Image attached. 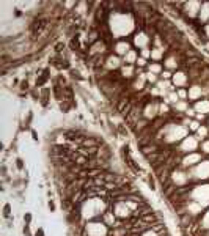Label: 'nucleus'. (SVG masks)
Listing matches in <instances>:
<instances>
[{
  "label": "nucleus",
  "instance_id": "obj_1",
  "mask_svg": "<svg viewBox=\"0 0 209 236\" xmlns=\"http://www.w3.org/2000/svg\"><path fill=\"white\" fill-rule=\"evenodd\" d=\"M200 10H201L200 2H187V3H183V8H181L183 14H186V17L189 20H193V17H198Z\"/></svg>",
  "mask_w": 209,
  "mask_h": 236
},
{
  "label": "nucleus",
  "instance_id": "obj_2",
  "mask_svg": "<svg viewBox=\"0 0 209 236\" xmlns=\"http://www.w3.org/2000/svg\"><path fill=\"white\" fill-rule=\"evenodd\" d=\"M87 236H107V227L101 222H90L85 228Z\"/></svg>",
  "mask_w": 209,
  "mask_h": 236
},
{
  "label": "nucleus",
  "instance_id": "obj_3",
  "mask_svg": "<svg viewBox=\"0 0 209 236\" xmlns=\"http://www.w3.org/2000/svg\"><path fill=\"white\" fill-rule=\"evenodd\" d=\"M193 198L195 202H198L201 206L209 203V184H203L198 189L193 191Z\"/></svg>",
  "mask_w": 209,
  "mask_h": 236
},
{
  "label": "nucleus",
  "instance_id": "obj_4",
  "mask_svg": "<svg viewBox=\"0 0 209 236\" xmlns=\"http://www.w3.org/2000/svg\"><path fill=\"white\" fill-rule=\"evenodd\" d=\"M121 66H123V60L118 57V55L115 54H109L107 55V58H106V65H104V69H107V71H115V69H118L120 68L121 69Z\"/></svg>",
  "mask_w": 209,
  "mask_h": 236
},
{
  "label": "nucleus",
  "instance_id": "obj_5",
  "mask_svg": "<svg viewBox=\"0 0 209 236\" xmlns=\"http://www.w3.org/2000/svg\"><path fill=\"white\" fill-rule=\"evenodd\" d=\"M151 43V38H149V35L148 33H145V32H137L134 35V46L138 47V49H148V44Z\"/></svg>",
  "mask_w": 209,
  "mask_h": 236
},
{
  "label": "nucleus",
  "instance_id": "obj_6",
  "mask_svg": "<svg viewBox=\"0 0 209 236\" xmlns=\"http://www.w3.org/2000/svg\"><path fill=\"white\" fill-rule=\"evenodd\" d=\"M159 115V102L156 99H152L149 101L148 104L145 106L143 109V116L146 118V120H149V118H156Z\"/></svg>",
  "mask_w": 209,
  "mask_h": 236
},
{
  "label": "nucleus",
  "instance_id": "obj_7",
  "mask_svg": "<svg viewBox=\"0 0 209 236\" xmlns=\"http://www.w3.org/2000/svg\"><path fill=\"white\" fill-rule=\"evenodd\" d=\"M189 82V76H187L184 71H176L173 73V77H171V84L175 85L176 88H184Z\"/></svg>",
  "mask_w": 209,
  "mask_h": 236
},
{
  "label": "nucleus",
  "instance_id": "obj_8",
  "mask_svg": "<svg viewBox=\"0 0 209 236\" xmlns=\"http://www.w3.org/2000/svg\"><path fill=\"white\" fill-rule=\"evenodd\" d=\"M193 178H197V179H204V178H209V162H201L198 164L197 167H195L193 170Z\"/></svg>",
  "mask_w": 209,
  "mask_h": 236
},
{
  "label": "nucleus",
  "instance_id": "obj_9",
  "mask_svg": "<svg viewBox=\"0 0 209 236\" xmlns=\"http://www.w3.org/2000/svg\"><path fill=\"white\" fill-rule=\"evenodd\" d=\"M203 85L200 84H193L190 88H189V99L190 101H198L201 96H203Z\"/></svg>",
  "mask_w": 209,
  "mask_h": 236
},
{
  "label": "nucleus",
  "instance_id": "obj_10",
  "mask_svg": "<svg viewBox=\"0 0 209 236\" xmlns=\"http://www.w3.org/2000/svg\"><path fill=\"white\" fill-rule=\"evenodd\" d=\"M195 148H197V138L195 137H187V138H184V142L181 143V151H184V153H192Z\"/></svg>",
  "mask_w": 209,
  "mask_h": 236
},
{
  "label": "nucleus",
  "instance_id": "obj_11",
  "mask_svg": "<svg viewBox=\"0 0 209 236\" xmlns=\"http://www.w3.org/2000/svg\"><path fill=\"white\" fill-rule=\"evenodd\" d=\"M198 19H200V24H203V25L209 24V2L201 3V10H200Z\"/></svg>",
  "mask_w": 209,
  "mask_h": 236
},
{
  "label": "nucleus",
  "instance_id": "obj_12",
  "mask_svg": "<svg viewBox=\"0 0 209 236\" xmlns=\"http://www.w3.org/2000/svg\"><path fill=\"white\" fill-rule=\"evenodd\" d=\"M198 161H201V154H198V153H190V154H187L183 157V164L184 167H189V165H195Z\"/></svg>",
  "mask_w": 209,
  "mask_h": 236
},
{
  "label": "nucleus",
  "instance_id": "obj_13",
  "mask_svg": "<svg viewBox=\"0 0 209 236\" xmlns=\"http://www.w3.org/2000/svg\"><path fill=\"white\" fill-rule=\"evenodd\" d=\"M179 63H181V61L176 58V54H173V55H170V57H167V58L164 60V66H165V69H167V71H171V69H176V68L179 66Z\"/></svg>",
  "mask_w": 209,
  "mask_h": 236
},
{
  "label": "nucleus",
  "instance_id": "obj_14",
  "mask_svg": "<svg viewBox=\"0 0 209 236\" xmlns=\"http://www.w3.org/2000/svg\"><path fill=\"white\" fill-rule=\"evenodd\" d=\"M113 49H115L116 55H123V57H124V55L131 51V44L128 43V41H118Z\"/></svg>",
  "mask_w": 209,
  "mask_h": 236
},
{
  "label": "nucleus",
  "instance_id": "obj_15",
  "mask_svg": "<svg viewBox=\"0 0 209 236\" xmlns=\"http://www.w3.org/2000/svg\"><path fill=\"white\" fill-rule=\"evenodd\" d=\"M135 68L134 65H123L121 69H120V74H121V77L123 79H132L135 76Z\"/></svg>",
  "mask_w": 209,
  "mask_h": 236
},
{
  "label": "nucleus",
  "instance_id": "obj_16",
  "mask_svg": "<svg viewBox=\"0 0 209 236\" xmlns=\"http://www.w3.org/2000/svg\"><path fill=\"white\" fill-rule=\"evenodd\" d=\"M193 110H197L198 113H209V99H201L198 102H195Z\"/></svg>",
  "mask_w": 209,
  "mask_h": 236
},
{
  "label": "nucleus",
  "instance_id": "obj_17",
  "mask_svg": "<svg viewBox=\"0 0 209 236\" xmlns=\"http://www.w3.org/2000/svg\"><path fill=\"white\" fill-rule=\"evenodd\" d=\"M137 60H138V55H137V51H134V49H131L126 55L123 57V63L124 65H134V63H137Z\"/></svg>",
  "mask_w": 209,
  "mask_h": 236
},
{
  "label": "nucleus",
  "instance_id": "obj_18",
  "mask_svg": "<svg viewBox=\"0 0 209 236\" xmlns=\"http://www.w3.org/2000/svg\"><path fill=\"white\" fill-rule=\"evenodd\" d=\"M167 51H168V49H164V47H152V49H151V58L159 63V60L164 58V54Z\"/></svg>",
  "mask_w": 209,
  "mask_h": 236
},
{
  "label": "nucleus",
  "instance_id": "obj_19",
  "mask_svg": "<svg viewBox=\"0 0 209 236\" xmlns=\"http://www.w3.org/2000/svg\"><path fill=\"white\" fill-rule=\"evenodd\" d=\"M49 101H51V88H43V90H41V98H39L41 106L47 107L49 106Z\"/></svg>",
  "mask_w": 209,
  "mask_h": 236
},
{
  "label": "nucleus",
  "instance_id": "obj_20",
  "mask_svg": "<svg viewBox=\"0 0 209 236\" xmlns=\"http://www.w3.org/2000/svg\"><path fill=\"white\" fill-rule=\"evenodd\" d=\"M162 71H164V68H162L161 63H157V61H154V63H149V65H148V73H152V74L159 76V74H162Z\"/></svg>",
  "mask_w": 209,
  "mask_h": 236
},
{
  "label": "nucleus",
  "instance_id": "obj_21",
  "mask_svg": "<svg viewBox=\"0 0 209 236\" xmlns=\"http://www.w3.org/2000/svg\"><path fill=\"white\" fill-rule=\"evenodd\" d=\"M58 107H60V110H61L63 113H69V112H71V109L74 107V104H72L71 101L63 99V101H60V102H58Z\"/></svg>",
  "mask_w": 209,
  "mask_h": 236
},
{
  "label": "nucleus",
  "instance_id": "obj_22",
  "mask_svg": "<svg viewBox=\"0 0 209 236\" xmlns=\"http://www.w3.org/2000/svg\"><path fill=\"white\" fill-rule=\"evenodd\" d=\"M102 220H104V224H107V225H116L115 224V214H113V211H106L104 213V217H102Z\"/></svg>",
  "mask_w": 209,
  "mask_h": 236
},
{
  "label": "nucleus",
  "instance_id": "obj_23",
  "mask_svg": "<svg viewBox=\"0 0 209 236\" xmlns=\"http://www.w3.org/2000/svg\"><path fill=\"white\" fill-rule=\"evenodd\" d=\"M173 109H175L173 112H187V110H189V106H187V101H178Z\"/></svg>",
  "mask_w": 209,
  "mask_h": 236
},
{
  "label": "nucleus",
  "instance_id": "obj_24",
  "mask_svg": "<svg viewBox=\"0 0 209 236\" xmlns=\"http://www.w3.org/2000/svg\"><path fill=\"white\" fill-rule=\"evenodd\" d=\"M197 134H198V138H204V137H207V128H206V126H200L198 131H197Z\"/></svg>",
  "mask_w": 209,
  "mask_h": 236
},
{
  "label": "nucleus",
  "instance_id": "obj_25",
  "mask_svg": "<svg viewBox=\"0 0 209 236\" xmlns=\"http://www.w3.org/2000/svg\"><path fill=\"white\" fill-rule=\"evenodd\" d=\"M146 82H149V84H157V76L152 74V73H146Z\"/></svg>",
  "mask_w": 209,
  "mask_h": 236
},
{
  "label": "nucleus",
  "instance_id": "obj_26",
  "mask_svg": "<svg viewBox=\"0 0 209 236\" xmlns=\"http://www.w3.org/2000/svg\"><path fill=\"white\" fill-rule=\"evenodd\" d=\"M69 74H71V77L77 79V80H82V79H83L82 76H80V71H79V69H71V71H69Z\"/></svg>",
  "mask_w": 209,
  "mask_h": 236
},
{
  "label": "nucleus",
  "instance_id": "obj_27",
  "mask_svg": "<svg viewBox=\"0 0 209 236\" xmlns=\"http://www.w3.org/2000/svg\"><path fill=\"white\" fill-rule=\"evenodd\" d=\"M201 126V124L197 121V120H192V121H189V129L190 131H198V128Z\"/></svg>",
  "mask_w": 209,
  "mask_h": 236
},
{
  "label": "nucleus",
  "instance_id": "obj_28",
  "mask_svg": "<svg viewBox=\"0 0 209 236\" xmlns=\"http://www.w3.org/2000/svg\"><path fill=\"white\" fill-rule=\"evenodd\" d=\"M63 51H65V43H57V44H55V54L61 55Z\"/></svg>",
  "mask_w": 209,
  "mask_h": 236
},
{
  "label": "nucleus",
  "instance_id": "obj_29",
  "mask_svg": "<svg viewBox=\"0 0 209 236\" xmlns=\"http://www.w3.org/2000/svg\"><path fill=\"white\" fill-rule=\"evenodd\" d=\"M161 77L164 79V80H171V77H173V74H171V71H162V74H161Z\"/></svg>",
  "mask_w": 209,
  "mask_h": 236
},
{
  "label": "nucleus",
  "instance_id": "obj_30",
  "mask_svg": "<svg viewBox=\"0 0 209 236\" xmlns=\"http://www.w3.org/2000/svg\"><path fill=\"white\" fill-rule=\"evenodd\" d=\"M20 90H30V84H29V80L24 79V80H20Z\"/></svg>",
  "mask_w": 209,
  "mask_h": 236
},
{
  "label": "nucleus",
  "instance_id": "obj_31",
  "mask_svg": "<svg viewBox=\"0 0 209 236\" xmlns=\"http://www.w3.org/2000/svg\"><path fill=\"white\" fill-rule=\"evenodd\" d=\"M135 65L138 66V69H140V68L146 66V65H148V63H146V60H145V58H142V57H138V60H137V63H135Z\"/></svg>",
  "mask_w": 209,
  "mask_h": 236
},
{
  "label": "nucleus",
  "instance_id": "obj_32",
  "mask_svg": "<svg viewBox=\"0 0 209 236\" xmlns=\"http://www.w3.org/2000/svg\"><path fill=\"white\" fill-rule=\"evenodd\" d=\"M10 214H11V206L10 205H5L3 206V216L5 217H10Z\"/></svg>",
  "mask_w": 209,
  "mask_h": 236
},
{
  "label": "nucleus",
  "instance_id": "obj_33",
  "mask_svg": "<svg viewBox=\"0 0 209 236\" xmlns=\"http://www.w3.org/2000/svg\"><path fill=\"white\" fill-rule=\"evenodd\" d=\"M142 58H151V49H143L142 51Z\"/></svg>",
  "mask_w": 209,
  "mask_h": 236
},
{
  "label": "nucleus",
  "instance_id": "obj_34",
  "mask_svg": "<svg viewBox=\"0 0 209 236\" xmlns=\"http://www.w3.org/2000/svg\"><path fill=\"white\" fill-rule=\"evenodd\" d=\"M24 222H25V225H30V222H32V214L30 213H27L24 216Z\"/></svg>",
  "mask_w": 209,
  "mask_h": 236
},
{
  "label": "nucleus",
  "instance_id": "obj_35",
  "mask_svg": "<svg viewBox=\"0 0 209 236\" xmlns=\"http://www.w3.org/2000/svg\"><path fill=\"white\" fill-rule=\"evenodd\" d=\"M201 148H203L204 153H209V140H204L203 143H201Z\"/></svg>",
  "mask_w": 209,
  "mask_h": 236
},
{
  "label": "nucleus",
  "instance_id": "obj_36",
  "mask_svg": "<svg viewBox=\"0 0 209 236\" xmlns=\"http://www.w3.org/2000/svg\"><path fill=\"white\" fill-rule=\"evenodd\" d=\"M16 167H17L19 170H22V169H24V162H22V159H19V157L16 159Z\"/></svg>",
  "mask_w": 209,
  "mask_h": 236
},
{
  "label": "nucleus",
  "instance_id": "obj_37",
  "mask_svg": "<svg viewBox=\"0 0 209 236\" xmlns=\"http://www.w3.org/2000/svg\"><path fill=\"white\" fill-rule=\"evenodd\" d=\"M47 206H49V210H51V211H55V203L52 202V200H51V202L47 203Z\"/></svg>",
  "mask_w": 209,
  "mask_h": 236
},
{
  "label": "nucleus",
  "instance_id": "obj_38",
  "mask_svg": "<svg viewBox=\"0 0 209 236\" xmlns=\"http://www.w3.org/2000/svg\"><path fill=\"white\" fill-rule=\"evenodd\" d=\"M24 234H25V236H30V228H29V225L24 227Z\"/></svg>",
  "mask_w": 209,
  "mask_h": 236
},
{
  "label": "nucleus",
  "instance_id": "obj_39",
  "mask_svg": "<svg viewBox=\"0 0 209 236\" xmlns=\"http://www.w3.org/2000/svg\"><path fill=\"white\" fill-rule=\"evenodd\" d=\"M35 236H44L43 228H38V230H36V233H35Z\"/></svg>",
  "mask_w": 209,
  "mask_h": 236
},
{
  "label": "nucleus",
  "instance_id": "obj_40",
  "mask_svg": "<svg viewBox=\"0 0 209 236\" xmlns=\"http://www.w3.org/2000/svg\"><path fill=\"white\" fill-rule=\"evenodd\" d=\"M32 137H33V140H38V134H36V131H32Z\"/></svg>",
  "mask_w": 209,
  "mask_h": 236
},
{
  "label": "nucleus",
  "instance_id": "obj_41",
  "mask_svg": "<svg viewBox=\"0 0 209 236\" xmlns=\"http://www.w3.org/2000/svg\"><path fill=\"white\" fill-rule=\"evenodd\" d=\"M203 225H204V227H209V214L206 216V220H204V224H203Z\"/></svg>",
  "mask_w": 209,
  "mask_h": 236
},
{
  "label": "nucleus",
  "instance_id": "obj_42",
  "mask_svg": "<svg viewBox=\"0 0 209 236\" xmlns=\"http://www.w3.org/2000/svg\"><path fill=\"white\" fill-rule=\"evenodd\" d=\"M204 46H206V49L209 51V39H206V41H204Z\"/></svg>",
  "mask_w": 209,
  "mask_h": 236
}]
</instances>
